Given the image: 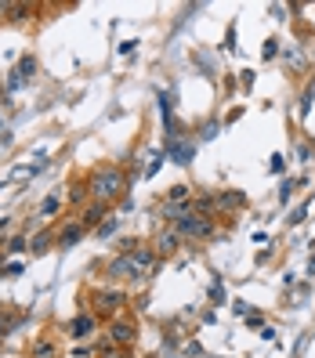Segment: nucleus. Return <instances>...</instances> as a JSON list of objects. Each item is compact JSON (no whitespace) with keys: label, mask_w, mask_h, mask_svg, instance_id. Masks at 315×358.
<instances>
[{"label":"nucleus","mask_w":315,"mask_h":358,"mask_svg":"<svg viewBox=\"0 0 315 358\" xmlns=\"http://www.w3.org/2000/svg\"><path fill=\"white\" fill-rule=\"evenodd\" d=\"M83 181H88L91 199H94V203H105V206H113V203L123 196V188H127V174H123L116 163H102V166H94V171L83 178Z\"/></svg>","instance_id":"nucleus-1"},{"label":"nucleus","mask_w":315,"mask_h":358,"mask_svg":"<svg viewBox=\"0 0 315 358\" xmlns=\"http://www.w3.org/2000/svg\"><path fill=\"white\" fill-rule=\"evenodd\" d=\"M88 311L94 315L98 322H113V319H120L123 315V304H127V293L123 289H116V286H98V289H91L88 293Z\"/></svg>","instance_id":"nucleus-2"},{"label":"nucleus","mask_w":315,"mask_h":358,"mask_svg":"<svg viewBox=\"0 0 315 358\" xmlns=\"http://www.w3.org/2000/svg\"><path fill=\"white\" fill-rule=\"evenodd\" d=\"M134 341H138V326H134V319H127V315L113 319L109 329H105V344H113V348H131Z\"/></svg>","instance_id":"nucleus-3"},{"label":"nucleus","mask_w":315,"mask_h":358,"mask_svg":"<svg viewBox=\"0 0 315 358\" xmlns=\"http://www.w3.org/2000/svg\"><path fill=\"white\" fill-rule=\"evenodd\" d=\"M174 228H178V236H181V239H210V236L218 231L214 217H206V214H192V217L178 221Z\"/></svg>","instance_id":"nucleus-4"},{"label":"nucleus","mask_w":315,"mask_h":358,"mask_svg":"<svg viewBox=\"0 0 315 358\" xmlns=\"http://www.w3.org/2000/svg\"><path fill=\"white\" fill-rule=\"evenodd\" d=\"M123 254H127L134 261V268L141 271V275H149V271H156L160 257H156V250L153 243H123Z\"/></svg>","instance_id":"nucleus-5"},{"label":"nucleus","mask_w":315,"mask_h":358,"mask_svg":"<svg viewBox=\"0 0 315 358\" xmlns=\"http://www.w3.org/2000/svg\"><path fill=\"white\" fill-rule=\"evenodd\" d=\"M105 275H109V282H141V271L134 268V261L127 254H120L105 264Z\"/></svg>","instance_id":"nucleus-6"},{"label":"nucleus","mask_w":315,"mask_h":358,"mask_svg":"<svg viewBox=\"0 0 315 358\" xmlns=\"http://www.w3.org/2000/svg\"><path fill=\"white\" fill-rule=\"evenodd\" d=\"M181 236H178V228H171V224H163L156 236H153V250H156V257H174L178 250H181Z\"/></svg>","instance_id":"nucleus-7"},{"label":"nucleus","mask_w":315,"mask_h":358,"mask_svg":"<svg viewBox=\"0 0 315 358\" xmlns=\"http://www.w3.org/2000/svg\"><path fill=\"white\" fill-rule=\"evenodd\" d=\"M83 236H88V228L80 224V217H73V221H66V224L55 231V246H58V250H73Z\"/></svg>","instance_id":"nucleus-8"},{"label":"nucleus","mask_w":315,"mask_h":358,"mask_svg":"<svg viewBox=\"0 0 315 358\" xmlns=\"http://www.w3.org/2000/svg\"><path fill=\"white\" fill-rule=\"evenodd\" d=\"M94 326H98L94 315H91V311H80L76 319L69 322V336H73V341H91V336H94Z\"/></svg>","instance_id":"nucleus-9"},{"label":"nucleus","mask_w":315,"mask_h":358,"mask_svg":"<svg viewBox=\"0 0 315 358\" xmlns=\"http://www.w3.org/2000/svg\"><path fill=\"white\" fill-rule=\"evenodd\" d=\"M105 217H109V206H105V203H94V199L80 210V224L88 228V231H94V228H98Z\"/></svg>","instance_id":"nucleus-10"},{"label":"nucleus","mask_w":315,"mask_h":358,"mask_svg":"<svg viewBox=\"0 0 315 358\" xmlns=\"http://www.w3.org/2000/svg\"><path fill=\"white\" fill-rule=\"evenodd\" d=\"M33 73H36V58H33V55H26V58L15 66V73L8 76V91H18L26 80H33Z\"/></svg>","instance_id":"nucleus-11"},{"label":"nucleus","mask_w":315,"mask_h":358,"mask_svg":"<svg viewBox=\"0 0 315 358\" xmlns=\"http://www.w3.org/2000/svg\"><path fill=\"white\" fill-rule=\"evenodd\" d=\"M167 149H171V159H174V163H181V166H185L188 159H192V145L181 141V138H178V131L171 134V141H167Z\"/></svg>","instance_id":"nucleus-12"},{"label":"nucleus","mask_w":315,"mask_h":358,"mask_svg":"<svg viewBox=\"0 0 315 358\" xmlns=\"http://www.w3.org/2000/svg\"><path fill=\"white\" fill-rule=\"evenodd\" d=\"M29 358H58V344H55V336H40V341L33 344Z\"/></svg>","instance_id":"nucleus-13"},{"label":"nucleus","mask_w":315,"mask_h":358,"mask_svg":"<svg viewBox=\"0 0 315 358\" xmlns=\"http://www.w3.org/2000/svg\"><path fill=\"white\" fill-rule=\"evenodd\" d=\"M246 203L243 192H218V210H239Z\"/></svg>","instance_id":"nucleus-14"},{"label":"nucleus","mask_w":315,"mask_h":358,"mask_svg":"<svg viewBox=\"0 0 315 358\" xmlns=\"http://www.w3.org/2000/svg\"><path fill=\"white\" fill-rule=\"evenodd\" d=\"M51 243H55V231H51V228H44L40 236H33V239H29V250H36V254H44V250H48Z\"/></svg>","instance_id":"nucleus-15"},{"label":"nucleus","mask_w":315,"mask_h":358,"mask_svg":"<svg viewBox=\"0 0 315 358\" xmlns=\"http://www.w3.org/2000/svg\"><path fill=\"white\" fill-rule=\"evenodd\" d=\"M58 210H62V199L58 196H48L44 203H40V217H58Z\"/></svg>","instance_id":"nucleus-16"},{"label":"nucleus","mask_w":315,"mask_h":358,"mask_svg":"<svg viewBox=\"0 0 315 358\" xmlns=\"http://www.w3.org/2000/svg\"><path fill=\"white\" fill-rule=\"evenodd\" d=\"M98 358H131L127 348H113V344H102L98 348Z\"/></svg>","instance_id":"nucleus-17"},{"label":"nucleus","mask_w":315,"mask_h":358,"mask_svg":"<svg viewBox=\"0 0 315 358\" xmlns=\"http://www.w3.org/2000/svg\"><path fill=\"white\" fill-rule=\"evenodd\" d=\"M83 199H91V192H88V181L73 185V192H69V203H73V206H80Z\"/></svg>","instance_id":"nucleus-18"},{"label":"nucleus","mask_w":315,"mask_h":358,"mask_svg":"<svg viewBox=\"0 0 315 358\" xmlns=\"http://www.w3.org/2000/svg\"><path fill=\"white\" fill-rule=\"evenodd\" d=\"M167 203H188V185H174L167 192Z\"/></svg>","instance_id":"nucleus-19"},{"label":"nucleus","mask_w":315,"mask_h":358,"mask_svg":"<svg viewBox=\"0 0 315 358\" xmlns=\"http://www.w3.org/2000/svg\"><path fill=\"white\" fill-rule=\"evenodd\" d=\"M18 319H15V315H4V308H0V341H4V336L11 333V326H15Z\"/></svg>","instance_id":"nucleus-20"},{"label":"nucleus","mask_w":315,"mask_h":358,"mask_svg":"<svg viewBox=\"0 0 315 358\" xmlns=\"http://www.w3.org/2000/svg\"><path fill=\"white\" fill-rule=\"evenodd\" d=\"M116 224H120L116 217H105V221H102V224H98L94 231H98V236H113V231H116Z\"/></svg>","instance_id":"nucleus-21"},{"label":"nucleus","mask_w":315,"mask_h":358,"mask_svg":"<svg viewBox=\"0 0 315 358\" xmlns=\"http://www.w3.org/2000/svg\"><path fill=\"white\" fill-rule=\"evenodd\" d=\"M26 246H29V239H26V236H15V239L8 243V254H22Z\"/></svg>","instance_id":"nucleus-22"},{"label":"nucleus","mask_w":315,"mask_h":358,"mask_svg":"<svg viewBox=\"0 0 315 358\" xmlns=\"http://www.w3.org/2000/svg\"><path fill=\"white\" fill-rule=\"evenodd\" d=\"M293 188H298V181H286V185L279 188V199H283V203H286V199L293 196Z\"/></svg>","instance_id":"nucleus-23"},{"label":"nucleus","mask_w":315,"mask_h":358,"mask_svg":"<svg viewBox=\"0 0 315 358\" xmlns=\"http://www.w3.org/2000/svg\"><path fill=\"white\" fill-rule=\"evenodd\" d=\"M304 214H308V206H298V210H293V217H290V224H301Z\"/></svg>","instance_id":"nucleus-24"},{"label":"nucleus","mask_w":315,"mask_h":358,"mask_svg":"<svg viewBox=\"0 0 315 358\" xmlns=\"http://www.w3.org/2000/svg\"><path fill=\"white\" fill-rule=\"evenodd\" d=\"M308 275H315V257L308 261Z\"/></svg>","instance_id":"nucleus-25"}]
</instances>
